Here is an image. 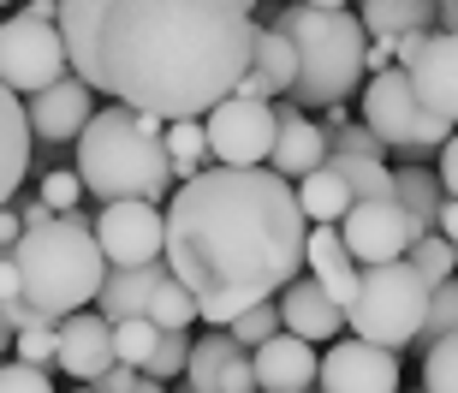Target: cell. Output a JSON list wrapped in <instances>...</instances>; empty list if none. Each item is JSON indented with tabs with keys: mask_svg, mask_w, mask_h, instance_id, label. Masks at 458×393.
Wrapping results in <instances>:
<instances>
[{
	"mask_svg": "<svg viewBox=\"0 0 458 393\" xmlns=\"http://www.w3.org/2000/svg\"><path fill=\"white\" fill-rule=\"evenodd\" d=\"M423 316H428V286H423V274L411 269L405 257L369 262V269L357 274V298L345 304V328H352L357 340L387 346V352L417 346Z\"/></svg>",
	"mask_w": 458,
	"mask_h": 393,
	"instance_id": "obj_6",
	"label": "cell"
},
{
	"mask_svg": "<svg viewBox=\"0 0 458 393\" xmlns=\"http://www.w3.org/2000/svg\"><path fill=\"white\" fill-rule=\"evenodd\" d=\"M167 120L161 114H143V107H96L89 125L78 132V179H84V197L96 203H119V197H149V203H167L173 197V161L167 143H161Z\"/></svg>",
	"mask_w": 458,
	"mask_h": 393,
	"instance_id": "obj_3",
	"label": "cell"
},
{
	"mask_svg": "<svg viewBox=\"0 0 458 393\" xmlns=\"http://www.w3.org/2000/svg\"><path fill=\"white\" fill-rule=\"evenodd\" d=\"M250 363H256V388H262V393H298V388H316V370H322V358H316V340L292 334V328L268 334V340L250 352Z\"/></svg>",
	"mask_w": 458,
	"mask_h": 393,
	"instance_id": "obj_17",
	"label": "cell"
},
{
	"mask_svg": "<svg viewBox=\"0 0 458 393\" xmlns=\"http://www.w3.org/2000/svg\"><path fill=\"white\" fill-rule=\"evenodd\" d=\"M54 340H60V316H42V322L18 328L13 358H24V363H54Z\"/></svg>",
	"mask_w": 458,
	"mask_h": 393,
	"instance_id": "obj_36",
	"label": "cell"
},
{
	"mask_svg": "<svg viewBox=\"0 0 458 393\" xmlns=\"http://www.w3.org/2000/svg\"><path fill=\"white\" fill-rule=\"evenodd\" d=\"M393 60L405 66L411 90L428 114L458 125V30H405Z\"/></svg>",
	"mask_w": 458,
	"mask_h": 393,
	"instance_id": "obj_10",
	"label": "cell"
},
{
	"mask_svg": "<svg viewBox=\"0 0 458 393\" xmlns=\"http://www.w3.org/2000/svg\"><path fill=\"white\" fill-rule=\"evenodd\" d=\"M435 6H446V0H435Z\"/></svg>",
	"mask_w": 458,
	"mask_h": 393,
	"instance_id": "obj_55",
	"label": "cell"
},
{
	"mask_svg": "<svg viewBox=\"0 0 458 393\" xmlns=\"http://www.w3.org/2000/svg\"><path fill=\"white\" fill-rule=\"evenodd\" d=\"M280 328H292V334H304V340L327 346V340H340L345 304H334V298L316 286V274H298V280H286V286H280Z\"/></svg>",
	"mask_w": 458,
	"mask_h": 393,
	"instance_id": "obj_18",
	"label": "cell"
},
{
	"mask_svg": "<svg viewBox=\"0 0 458 393\" xmlns=\"http://www.w3.org/2000/svg\"><path fill=\"white\" fill-rule=\"evenodd\" d=\"M203 132H208V155H215L221 167H268L280 120H274V102L221 96V102L203 114Z\"/></svg>",
	"mask_w": 458,
	"mask_h": 393,
	"instance_id": "obj_9",
	"label": "cell"
},
{
	"mask_svg": "<svg viewBox=\"0 0 458 393\" xmlns=\"http://www.w3.org/2000/svg\"><path fill=\"white\" fill-rule=\"evenodd\" d=\"M96 244H102L107 269L161 262L167 257V203H149V197L102 203V215H96Z\"/></svg>",
	"mask_w": 458,
	"mask_h": 393,
	"instance_id": "obj_11",
	"label": "cell"
},
{
	"mask_svg": "<svg viewBox=\"0 0 458 393\" xmlns=\"http://www.w3.org/2000/svg\"><path fill=\"white\" fill-rule=\"evenodd\" d=\"M13 340H18V328L6 322V310H0V358H6V352H13Z\"/></svg>",
	"mask_w": 458,
	"mask_h": 393,
	"instance_id": "obj_47",
	"label": "cell"
},
{
	"mask_svg": "<svg viewBox=\"0 0 458 393\" xmlns=\"http://www.w3.org/2000/svg\"><path fill=\"white\" fill-rule=\"evenodd\" d=\"M185 358H191V328H161V340H155L149 363H143V376L173 381V376H185Z\"/></svg>",
	"mask_w": 458,
	"mask_h": 393,
	"instance_id": "obj_33",
	"label": "cell"
},
{
	"mask_svg": "<svg viewBox=\"0 0 458 393\" xmlns=\"http://www.w3.org/2000/svg\"><path fill=\"white\" fill-rule=\"evenodd\" d=\"M0 393H54V381H48V363L0 358Z\"/></svg>",
	"mask_w": 458,
	"mask_h": 393,
	"instance_id": "obj_38",
	"label": "cell"
},
{
	"mask_svg": "<svg viewBox=\"0 0 458 393\" xmlns=\"http://www.w3.org/2000/svg\"><path fill=\"white\" fill-rule=\"evenodd\" d=\"M423 393H458V334L423 352Z\"/></svg>",
	"mask_w": 458,
	"mask_h": 393,
	"instance_id": "obj_34",
	"label": "cell"
},
{
	"mask_svg": "<svg viewBox=\"0 0 458 393\" xmlns=\"http://www.w3.org/2000/svg\"><path fill=\"white\" fill-rule=\"evenodd\" d=\"M233 6H244V13H250V18H256V6H262V0H233Z\"/></svg>",
	"mask_w": 458,
	"mask_h": 393,
	"instance_id": "obj_50",
	"label": "cell"
},
{
	"mask_svg": "<svg viewBox=\"0 0 458 393\" xmlns=\"http://www.w3.org/2000/svg\"><path fill=\"white\" fill-rule=\"evenodd\" d=\"M185 381L197 393H262L256 388L250 346H238L233 328H215V334H203V340H191Z\"/></svg>",
	"mask_w": 458,
	"mask_h": 393,
	"instance_id": "obj_14",
	"label": "cell"
},
{
	"mask_svg": "<svg viewBox=\"0 0 458 393\" xmlns=\"http://www.w3.org/2000/svg\"><path fill=\"white\" fill-rule=\"evenodd\" d=\"M405 262H411L417 274H423V286H441L446 274H458V244L446 239L441 226H435V233H423V239H411Z\"/></svg>",
	"mask_w": 458,
	"mask_h": 393,
	"instance_id": "obj_30",
	"label": "cell"
},
{
	"mask_svg": "<svg viewBox=\"0 0 458 393\" xmlns=\"http://www.w3.org/2000/svg\"><path fill=\"white\" fill-rule=\"evenodd\" d=\"M226 328H233V340H238V346H250V352H256V346L268 340V334H280V298H262V304H250L244 316H233Z\"/></svg>",
	"mask_w": 458,
	"mask_h": 393,
	"instance_id": "obj_35",
	"label": "cell"
},
{
	"mask_svg": "<svg viewBox=\"0 0 458 393\" xmlns=\"http://www.w3.org/2000/svg\"><path fill=\"white\" fill-rule=\"evenodd\" d=\"M13 298H24V286H18V257L0 251V304H13Z\"/></svg>",
	"mask_w": 458,
	"mask_h": 393,
	"instance_id": "obj_43",
	"label": "cell"
},
{
	"mask_svg": "<svg viewBox=\"0 0 458 393\" xmlns=\"http://www.w3.org/2000/svg\"><path fill=\"white\" fill-rule=\"evenodd\" d=\"M24 114H30L36 143H78V132H84L89 114H96V84L78 78V72H66L60 84L36 90L30 102H24Z\"/></svg>",
	"mask_w": 458,
	"mask_h": 393,
	"instance_id": "obj_15",
	"label": "cell"
},
{
	"mask_svg": "<svg viewBox=\"0 0 458 393\" xmlns=\"http://www.w3.org/2000/svg\"><path fill=\"white\" fill-rule=\"evenodd\" d=\"M155 340H161V328L149 322V316H125V322H114V358L119 363H149V352H155Z\"/></svg>",
	"mask_w": 458,
	"mask_h": 393,
	"instance_id": "obj_32",
	"label": "cell"
},
{
	"mask_svg": "<svg viewBox=\"0 0 458 393\" xmlns=\"http://www.w3.org/2000/svg\"><path fill=\"white\" fill-rule=\"evenodd\" d=\"M137 381H143V376H137V363H114V370H102L96 388H102V393H131Z\"/></svg>",
	"mask_w": 458,
	"mask_h": 393,
	"instance_id": "obj_42",
	"label": "cell"
},
{
	"mask_svg": "<svg viewBox=\"0 0 458 393\" xmlns=\"http://www.w3.org/2000/svg\"><path fill=\"white\" fill-rule=\"evenodd\" d=\"M36 197H42L54 215H66V209L84 203V179H78V167H54V173H42V191H36Z\"/></svg>",
	"mask_w": 458,
	"mask_h": 393,
	"instance_id": "obj_37",
	"label": "cell"
},
{
	"mask_svg": "<svg viewBox=\"0 0 458 393\" xmlns=\"http://www.w3.org/2000/svg\"><path fill=\"white\" fill-rule=\"evenodd\" d=\"M131 393H167V381H155V376H143V381H137Z\"/></svg>",
	"mask_w": 458,
	"mask_h": 393,
	"instance_id": "obj_49",
	"label": "cell"
},
{
	"mask_svg": "<svg viewBox=\"0 0 458 393\" xmlns=\"http://www.w3.org/2000/svg\"><path fill=\"white\" fill-rule=\"evenodd\" d=\"M18 257V286L36 310L48 316H72V310H89L96 292L107 280V257L96 244V221L89 209H66L42 226H24V239L13 244Z\"/></svg>",
	"mask_w": 458,
	"mask_h": 393,
	"instance_id": "obj_4",
	"label": "cell"
},
{
	"mask_svg": "<svg viewBox=\"0 0 458 393\" xmlns=\"http://www.w3.org/2000/svg\"><path fill=\"white\" fill-rule=\"evenodd\" d=\"M274 24L292 36L298 48V84L286 90L298 107H327V102H352L369 66H363V48H369V30L363 18L345 13V6H280Z\"/></svg>",
	"mask_w": 458,
	"mask_h": 393,
	"instance_id": "obj_5",
	"label": "cell"
},
{
	"mask_svg": "<svg viewBox=\"0 0 458 393\" xmlns=\"http://www.w3.org/2000/svg\"><path fill=\"white\" fill-rule=\"evenodd\" d=\"M310 215L274 167H221L179 179L167 197V269L197 298V316L226 328L304 274Z\"/></svg>",
	"mask_w": 458,
	"mask_h": 393,
	"instance_id": "obj_2",
	"label": "cell"
},
{
	"mask_svg": "<svg viewBox=\"0 0 458 393\" xmlns=\"http://www.w3.org/2000/svg\"><path fill=\"white\" fill-rule=\"evenodd\" d=\"M363 125H369L393 155H435L453 137V125L441 114H428L411 90L405 66H387V72H369L363 78Z\"/></svg>",
	"mask_w": 458,
	"mask_h": 393,
	"instance_id": "obj_7",
	"label": "cell"
},
{
	"mask_svg": "<svg viewBox=\"0 0 458 393\" xmlns=\"http://www.w3.org/2000/svg\"><path fill=\"white\" fill-rule=\"evenodd\" d=\"M322 161H327V132L322 125H310L304 114L280 125V137H274V150H268V167L280 173V179H304V173L322 167Z\"/></svg>",
	"mask_w": 458,
	"mask_h": 393,
	"instance_id": "obj_22",
	"label": "cell"
},
{
	"mask_svg": "<svg viewBox=\"0 0 458 393\" xmlns=\"http://www.w3.org/2000/svg\"><path fill=\"white\" fill-rule=\"evenodd\" d=\"M327 161L352 185V197H399V179L381 167V155H334L327 150Z\"/></svg>",
	"mask_w": 458,
	"mask_h": 393,
	"instance_id": "obj_29",
	"label": "cell"
},
{
	"mask_svg": "<svg viewBox=\"0 0 458 393\" xmlns=\"http://www.w3.org/2000/svg\"><path fill=\"white\" fill-rule=\"evenodd\" d=\"M340 239H345V251H352L363 269H369V262L405 257L411 251L405 203H399V197H357V203L345 209V221H340Z\"/></svg>",
	"mask_w": 458,
	"mask_h": 393,
	"instance_id": "obj_13",
	"label": "cell"
},
{
	"mask_svg": "<svg viewBox=\"0 0 458 393\" xmlns=\"http://www.w3.org/2000/svg\"><path fill=\"white\" fill-rule=\"evenodd\" d=\"M316 393H399V352L375 340H327Z\"/></svg>",
	"mask_w": 458,
	"mask_h": 393,
	"instance_id": "obj_12",
	"label": "cell"
},
{
	"mask_svg": "<svg viewBox=\"0 0 458 393\" xmlns=\"http://www.w3.org/2000/svg\"><path fill=\"white\" fill-rule=\"evenodd\" d=\"M304 274H316V286H322L334 304H352L363 262L345 251L340 226H310V239H304Z\"/></svg>",
	"mask_w": 458,
	"mask_h": 393,
	"instance_id": "obj_20",
	"label": "cell"
},
{
	"mask_svg": "<svg viewBox=\"0 0 458 393\" xmlns=\"http://www.w3.org/2000/svg\"><path fill=\"white\" fill-rule=\"evenodd\" d=\"M72 72L125 107L203 120L250 66L256 18L233 0H60Z\"/></svg>",
	"mask_w": 458,
	"mask_h": 393,
	"instance_id": "obj_1",
	"label": "cell"
},
{
	"mask_svg": "<svg viewBox=\"0 0 458 393\" xmlns=\"http://www.w3.org/2000/svg\"><path fill=\"white\" fill-rule=\"evenodd\" d=\"M363 30L369 36H387V42H399L405 30H428L435 18H441V6L435 0H363Z\"/></svg>",
	"mask_w": 458,
	"mask_h": 393,
	"instance_id": "obj_25",
	"label": "cell"
},
{
	"mask_svg": "<svg viewBox=\"0 0 458 393\" xmlns=\"http://www.w3.org/2000/svg\"><path fill=\"white\" fill-rule=\"evenodd\" d=\"M435 226H441L446 239L458 244V197H446V203H441V221H435Z\"/></svg>",
	"mask_w": 458,
	"mask_h": 393,
	"instance_id": "obj_46",
	"label": "cell"
},
{
	"mask_svg": "<svg viewBox=\"0 0 458 393\" xmlns=\"http://www.w3.org/2000/svg\"><path fill=\"white\" fill-rule=\"evenodd\" d=\"M24 13L42 18V24H60V0H24Z\"/></svg>",
	"mask_w": 458,
	"mask_h": 393,
	"instance_id": "obj_45",
	"label": "cell"
},
{
	"mask_svg": "<svg viewBox=\"0 0 458 393\" xmlns=\"http://www.w3.org/2000/svg\"><path fill=\"white\" fill-rule=\"evenodd\" d=\"M327 150L334 155H387V143H381V137L369 132V125H334V132H327Z\"/></svg>",
	"mask_w": 458,
	"mask_h": 393,
	"instance_id": "obj_39",
	"label": "cell"
},
{
	"mask_svg": "<svg viewBox=\"0 0 458 393\" xmlns=\"http://www.w3.org/2000/svg\"><path fill=\"white\" fill-rule=\"evenodd\" d=\"M446 334H458V274H446L441 286H428V316H423V334H417V352H428Z\"/></svg>",
	"mask_w": 458,
	"mask_h": 393,
	"instance_id": "obj_31",
	"label": "cell"
},
{
	"mask_svg": "<svg viewBox=\"0 0 458 393\" xmlns=\"http://www.w3.org/2000/svg\"><path fill=\"white\" fill-rule=\"evenodd\" d=\"M143 316H149L155 328H191V322H203V316H197V298H191V286H185V280H179L173 269L155 280L149 310H143Z\"/></svg>",
	"mask_w": 458,
	"mask_h": 393,
	"instance_id": "obj_28",
	"label": "cell"
},
{
	"mask_svg": "<svg viewBox=\"0 0 458 393\" xmlns=\"http://www.w3.org/2000/svg\"><path fill=\"white\" fill-rule=\"evenodd\" d=\"M298 203H304L310 226H340L357 197H352V185H345L340 173H334V161H322V167H310L304 179H298Z\"/></svg>",
	"mask_w": 458,
	"mask_h": 393,
	"instance_id": "obj_23",
	"label": "cell"
},
{
	"mask_svg": "<svg viewBox=\"0 0 458 393\" xmlns=\"http://www.w3.org/2000/svg\"><path fill=\"white\" fill-rule=\"evenodd\" d=\"M310 6H345V0H310Z\"/></svg>",
	"mask_w": 458,
	"mask_h": 393,
	"instance_id": "obj_51",
	"label": "cell"
},
{
	"mask_svg": "<svg viewBox=\"0 0 458 393\" xmlns=\"http://www.w3.org/2000/svg\"><path fill=\"white\" fill-rule=\"evenodd\" d=\"M66 72H72V54H66L60 24H42V18H30V13L0 18V84L6 90L36 96V90L60 84Z\"/></svg>",
	"mask_w": 458,
	"mask_h": 393,
	"instance_id": "obj_8",
	"label": "cell"
},
{
	"mask_svg": "<svg viewBox=\"0 0 458 393\" xmlns=\"http://www.w3.org/2000/svg\"><path fill=\"white\" fill-rule=\"evenodd\" d=\"M441 185H446V197H458V125H453V137L441 143Z\"/></svg>",
	"mask_w": 458,
	"mask_h": 393,
	"instance_id": "obj_41",
	"label": "cell"
},
{
	"mask_svg": "<svg viewBox=\"0 0 458 393\" xmlns=\"http://www.w3.org/2000/svg\"><path fill=\"white\" fill-rule=\"evenodd\" d=\"M167 274V257L161 262H137V269H107L102 292H96V310H102L107 322H125V316H143L149 310V292L155 280Z\"/></svg>",
	"mask_w": 458,
	"mask_h": 393,
	"instance_id": "obj_21",
	"label": "cell"
},
{
	"mask_svg": "<svg viewBox=\"0 0 458 393\" xmlns=\"http://www.w3.org/2000/svg\"><path fill=\"white\" fill-rule=\"evenodd\" d=\"M233 96H250V102H274L280 90H274V84H268V78H262L256 66H244V72H238V84H233Z\"/></svg>",
	"mask_w": 458,
	"mask_h": 393,
	"instance_id": "obj_40",
	"label": "cell"
},
{
	"mask_svg": "<svg viewBox=\"0 0 458 393\" xmlns=\"http://www.w3.org/2000/svg\"><path fill=\"white\" fill-rule=\"evenodd\" d=\"M161 143H167V161H173V185H179V179H191V173H203L208 161H215V155H208L203 120H167Z\"/></svg>",
	"mask_w": 458,
	"mask_h": 393,
	"instance_id": "obj_27",
	"label": "cell"
},
{
	"mask_svg": "<svg viewBox=\"0 0 458 393\" xmlns=\"http://www.w3.org/2000/svg\"><path fill=\"white\" fill-rule=\"evenodd\" d=\"M78 393H102V388H96V381H84V388H78Z\"/></svg>",
	"mask_w": 458,
	"mask_h": 393,
	"instance_id": "obj_52",
	"label": "cell"
},
{
	"mask_svg": "<svg viewBox=\"0 0 458 393\" xmlns=\"http://www.w3.org/2000/svg\"><path fill=\"white\" fill-rule=\"evenodd\" d=\"M250 66L268 78L280 96L298 84V48H292V36L280 24H256V48H250Z\"/></svg>",
	"mask_w": 458,
	"mask_h": 393,
	"instance_id": "obj_26",
	"label": "cell"
},
{
	"mask_svg": "<svg viewBox=\"0 0 458 393\" xmlns=\"http://www.w3.org/2000/svg\"><path fill=\"white\" fill-rule=\"evenodd\" d=\"M114 322L102 310H72L60 316V340H54V370H66L72 381H102L114 370Z\"/></svg>",
	"mask_w": 458,
	"mask_h": 393,
	"instance_id": "obj_16",
	"label": "cell"
},
{
	"mask_svg": "<svg viewBox=\"0 0 458 393\" xmlns=\"http://www.w3.org/2000/svg\"><path fill=\"white\" fill-rule=\"evenodd\" d=\"M298 393H316V388H298Z\"/></svg>",
	"mask_w": 458,
	"mask_h": 393,
	"instance_id": "obj_54",
	"label": "cell"
},
{
	"mask_svg": "<svg viewBox=\"0 0 458 393\" xmlns=\"http://www.w3.org/2000/svg\"><path fill=\"white\" fill-rule=\"evenodd\" d=\"M393 179H399V203H405L411 239H423V233H435V221H441V203H446L441 173H428V167H399Z\"/></svg>",
	"mask_w": 458,
	"mask_h": 393,
	"instance_id": "obj_24",
	"label": "cell"
},
{
	"mask_svg": "<svg viewBox=\"0 0 458 393\" xmlns=\"http://www.w3.org/2000/svg\"><path fill=\"white\" fill-rule=\"evenodd\" d=\"M179 393H197V388H191V381H185V388H179Z\"/></svg>",
	"mask_w": 458,
	"mask_h": 393,
	"instance_id": "obj_53",
	"label": "cell"
},
{
	"mask_svg": "<svg viewBox=\"0 0 458 393\" xmlns=\"http://www.w3.org/2000/svg\"><path fill=\"white\" fill-rule=\"evenodd\" d=\"M18 239H24V215H18V209L6 203V209H0V251H13Z\"/></svg>",
	"mask_w": 458,
	"mask_h": 393,
	"instance_id": "obj_44",
	"label": "cell"
},
{
	"mask_svg": "<svg viewBox=\"0 0 458 393\" xmlns=\"http://www.w3.org/2000/svg\"><path fill=\"white\" fill-rule=\"evenodd\" d=\"M441 24H446V30H458V0H446V6H441Z\"/></svg>",
	"mask_w": 458,
	"mask_h": 393,
	"instance_id": "obj_48",
	"label": "cell"
},
{
	"mask_svg": "<svg viewBox=\"0 0 458 393\" xmlns=\"http://www.w3.org/2000/svg\"><path fill=\"white\" fill-rule=\"evenodd\" d=\"M30 150H36V132H30V114H24V96L0 84V209L30 179Z\"/></svg>",
	"mask_w": 458,
	"mask_h": 393,
	"instance_id": "obj_19",
	"label": "cell"
}]
</instances>
